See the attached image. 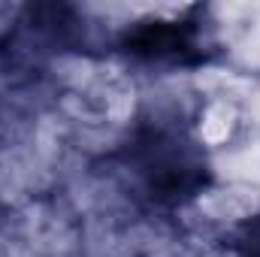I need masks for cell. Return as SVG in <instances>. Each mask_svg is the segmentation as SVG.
<instances>
[{
    "instance_id": "cell-1",
    "label": "cell",
    "mask_w": 260,
    "mask_h": 257,
    "mask_svg": "<svg viewBox=\"0 0 260 257\" xmlns=\"http://www.w3.org/2000/svg\"><path fill=\"white\" fill-rule=\"evenodd\" d=\"M130 170L154 200L176 203L200 191L206 182V160L197 145L176 130H145L130 142Z\"/></svg>"
},
{
    "instance_id": "cell-2",
    "label": "cell",
    "mask_w": 260,
    "mask_h": 257,
    "mask_svg": "<svg viewBox=\"0 0 260 257\" xmlns=\"http://www.w3.org/2000/svg\"><path fill=\"white\" fill-rule=\"evenodd\" d=\"M200 18H167V21H148L127 37V49L151 58H191L200 55L203 34Z\"/></svg>"
},
{
    "instance_id": "cell-3",
    "label": "cell",
    "mask_w": 260,
    "mask_h": 257,
    "mask_svg": "<svg viewBox=\"0 0 260 257\" xmlns=\"http://www.w3.org/2000/svg\"><path fill=\"white\" fill-rule=\"evenodd\" d=\"M239 257H260V218H254L245 227L242 245H239Z\"/></svg>"
}]
</instances>
